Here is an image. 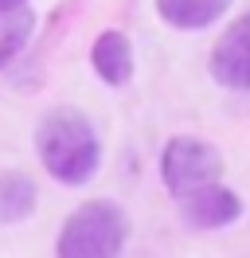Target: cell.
<instances>
[{
    "instance_id": "6da1fadb",
    "label": "cell",
    "mask_w": 250,
    "mask_h": 258,
    "mask_svg": "<svg viewBox=\"0 0 250 258\" xmlns=\"http://www.w3.org/2000/svg\"><path fill=\"white\" fill-rule=\"evenodd\" d=\"M35 153L51 176L59 184H86L102 164V145L94 133L90 117L75 106H55L43 113V121L35 129Z\"/></svg>"
},
{
    "instance_id": "7a4b0ae2",
    "label": "cell",
    "mask_w": 250,
    "mask_h": 258,
    "mask_svg": "<svg viewBox=\"0 0 250 258\" xmlns=\"http://www.w3.org/2000/svg\"><path fill=\"white\" fill-rule=\"evenodd\" d=\"M125 235V211L113 200H90L62 223L55 254L59 258H121Z\"/></svg>"
},
{
    "instance_id": "3957f363",
    "label": "cell",
    "mask_w": 250,
    "mask_h": 258,
    "mask_svg": "<svg viewBox=\"0 0 250 258\" xmlns=\"http://www.w3.org/2000/svg\"><path fill=\"white\" fill-rule=\"evenodd\" d=\"M160 180H164L172 200H184V196L223 180V157H219V149L211 141L172 137L164 145V153H160Z\"/></svg>"
},
{
    "instance_id": "277c9868",
    "label": "cell",
    "mask_w": 250,
    "mask_h": 258,
    "mask_svg": "<svg viewBox=\"0 0 250 258\" xmlns=\"http://www.w3.org/2000/svg\"><path fill=\"white\" fill-rule=\"evenodd\" d=\"M207 71L227 90H250V12H242L227 32L219 35Z\"/></svg>"
},
{
    "instance_id": "5b68a950",
    "label": "cell",
    "mask_w": 250,
    "mask_h": 258,
    "mask_svg": "<svg viewBox=\"0 0 250 258\" xmlns=\"http://www.w3.org/2000/svg\"><path fill=\"white\" fill-rule=\"evenodd\" d=\"M180 204V215H184L188 227H200V231H219V227H231L238 215H242V200L231 192V188H223V184H207L200 192L184 196V200H176Z\"/></svg>"
},
{
    "instance_id": "8992f818",
    "label": "cell",
    "mask_w": 250,
    "mask_h": 258,
    "mask_svg": "<svg viewBox=\"0 0 250 258\" xmlns=\"http://www.w3.org/2000/svg\"><path fill=\"white\" fill-rule=\"evenodd\" d=\"M90 63L106 86H125L133 79V43H129V35L113 32V28L102 32L90 47Z\"/></svg>"
},
{
    "instance_id": "52a82bcc",
    "label": "cell",
    "mask_w": 250,
    "mask_h": 258,
    "mask_svg": "<svg viewBox=\"0 0 250 258\" xmlns=\"http://www.w3.org/2000/svg\"><path fill=\"white\" fill-rule=\"evenodd\" d=\"M31 28H35V12L28 0H0V71L28 47Z\"/></svg>"
},
{
    "instance_id": "ba28073f",
    "label": "cell",
    "mask_w": 250,
    "mask_h": 258,
    "mask_svg": "<svg viewBox=\"0 0 250 258\" xmlns=\"http://www.w3.org/2000/svg\"><path fill=\"white\" fill-rule=\"evenodd\" d=\"M227 8H231V0H156L160 20L172 24V28H180V32L211 28Z\"/></svg>"
},
{
    "instance_id": "9c48e42d",
    "label": "cell",
    "mask_w": 250,
    "mask_h": 258,
    "mask_svg": "<svg viewBox=\"0 0 250 258\" xmlns=\"http://www.w3.org/2000/svg\"><path fill=\"white\" fill-rule=\"evenodd\" d=\"M35 200H39V188H35V180H31L28 172H20V168L0 172V223L28 219L31 208H35Z\"/></svg>"
}]
</instances>
